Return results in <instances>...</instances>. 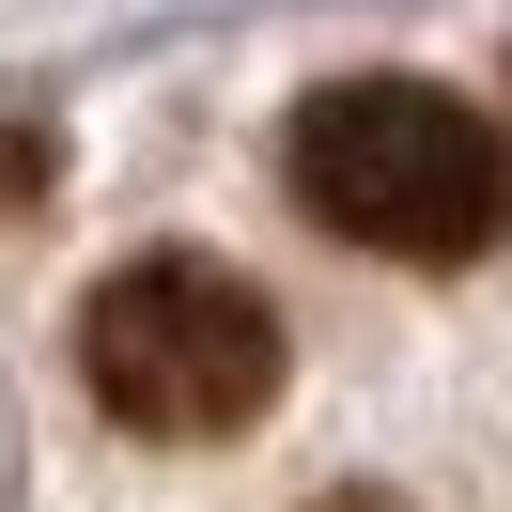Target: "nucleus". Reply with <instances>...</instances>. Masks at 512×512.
Instances as JSON below:
<instances>
[{"label": "nucleus", "instance_id": "nucleus-1", "mask_svg": "<svg viewBox=\"0 0 512 512\" xmlns=\"http://www.w3.org/2000/svg\"><path fill=\"white\" fill-rule=\"evenodd\" d=\"M280 171L373 264H481L512 233V140L435 78H326L280 125Z\"/></svg>", "mask_w": 512, "mask_h": 512}, {"label": "nucleus", "instance_id": "nucleus-2", "mask_svg": "<svg viewBox=\"0 0 512 512\" xmlns=\"http://www.w3.org/2000/svg\"><path fill=\"white\" fill-rule=\"evenodd\" d=\"M78 388L125 435H171V450L249 435L280 404V311L202 249H140V264H109L78 295Z\"/></svg>", "mask_w": 512, "mask_h": 512}, {"label": "nucleus", "instance_id": "nucleus-3", "mask_svg": "<svg viewBox=\"0 0 512 512\" xmlns=\"http://www.w3.org/2000/svg\"><path fill=\"white\" fill-rule=\"evenodd\" d=\"M47 187H63V125H47L32 94H0V218H32Z\"/></svg>", "mask_w": 512, "mask_h": 512}, {"label": "nucleus", "instance_id": "nucleus-4", "mask_svg": "<svg viewBox=\"0 0 512 512\" xmlns=\"http://www.w3.org/2000/svg\"><path fill=\"white\" fill-rule=\"evenodd\" d=\"M311 512H404V497H373V481H342V497H311Z\"/></svg>", "mask_w": 512, "mask_h": 512}]
</instances>
